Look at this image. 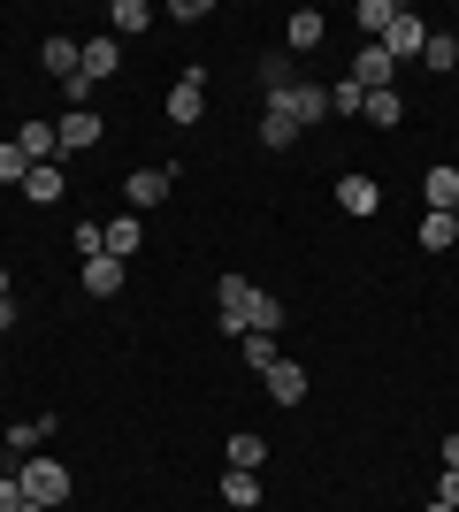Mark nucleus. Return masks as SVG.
I'll return each instance as SVG.
<instances>
[{
    "instance_id": "obj_1",
    "label": "nucleus",
    "mask_w": 459,
    "mask_h": 512,
    "mask_svg": "<svg viewBox=\"0 0 459 512\" xmlns=\"http://www.w3.org/2000/svg\"><path fill=\"white\" fill-rule=\"evenodd\" d=\"M16 482H23V497H31L39 512L69 505V467H62V459H46V451H31V459H23V467H16Z\"/></svg>"
},
{
    "instance_id": "obj_2",
    "label": "nucleus",
    "mask_w": 459,
    "mask_h": 512,
    "mask_svg": "<svg viewBox=\"0 0 459 512\" xmlns=\"http://www.w3.org/2000/svg\"><path fill=\"white\" fill-rule=\"evenodd\" d=\"M268 107L306 130V123H322V115H329V85H268Z\"/></svg>"
},
{
    "instance_id": "obj_3",
    "label": "nucleus",
    "mask_w": 459,
    "mask_h": 512,
    "mask_svg": "<svg viewBox=\"0 0 459 512\" xmlns=\"http://www.w3.org/2000/svg\"><path fill=\"white\" fill-rule=\"evenodd\" d=\"M375 46H383L391 62H414L421 46H429V23H421L414 8H398V23H391V31H383V39H375Z\"/></svg>"
},
{
    "instance_id": "obj_4",
    "label": "nucleus",
    "mask_w": 459,
    "mask_h": 512,
    "mask_svg": "<svg viewBox=\"0 0 459 512\" xmlns=\"http://www.w3.org/2000/svg\"><path fill=\"white\" fill-rule=\"evenodd\" d=\"M207 115V69H184L169 85V123H199Z\"/></svg>"
},
{
    "instance_id": "obj_5",
    "label": "nucleus",
    "mask_w": 459,
    "mask_h": 512,
    "mask_svg": "<svg viewBox=\"0 0 459 512\" xmlns=\"http://www.w3.org/2000/svg\"><path fill=\"white\" fill-rule=\"evenodd\" d=\"M391 77H398V62L383 54V46H360V54H352V85L360 92H383Z\"/></svg>"
},
{
    "instance_id": "obj_6",
    "label": "nucleus",
    "mask_w": 459,
    "mask_h": 512,
    "mask_svg": "<svg viewBox=\"0 0 459 512\" xmlns=\"http://www.w3.org/2000/svg\"><path fill=\"white\" fill-rule=\"evenodd\" d=\"M16 146H23V161H31V169H46V161H62V130H54V123H23Z\"/></svg>"
},
{
    "instance_id": "obj_7",
    "label": "nucleus",
    "mask_w": 459,
    "mask_h": 512,
    "mask_svg": "<svg viewBox=\"0 0 459 512\" xmlns=\"http://www.w3.org/2000/svg\"><path fill=\"white\" fill-rule=\"evenodd\" d=\"M337 207H345V214H375V207H383V184H375V176H360V169L337 176Z\"/></svg>"
},
{
    "instance_id": "obj_8",
    "label": "nucleus",
    "mask_w": 459,
    "mask_h": 512,
    "mask_svg": "<svg viewBox=\"0 0 459 512\" xmlns=\"http://www.w3.org/2000/svg\"><path fill=\"white\" fill-rule=\"evenodd\" d=\"M261 383H268V398H276V406H299V398H306V367L299 360H276V367H268V375H261Z\"/></svg>"
},
{
    "instance_id": "obj_9",
    "label": "nucleus",
    "mask_w": 459,
    "mask_h": 512,
    "mask_svg": "<svg viewBox=\"0 0 459 512\" xmlns=\"http://www.w3.org/2000/svg\"><path fill=\"white\" fill-rule=\"evenodd\" d=\"M421 199H429V214H459V169H452V161L421 176Z\"/></svg>"
},
{
    "instance_id": "obj_10",
    "label": "nucleus",
    "mask_w": 459,
    "mask_h": 512,
    "mask_svg": "<svg viewBox=\"0 0 459 512\" xmlns=\"http://www.w3.org/2000/svg\"><path fill=\"white\" fill-rule=\"evenodd\" d=\"M115 69H123V46L100 31V39H85V85H108Z\"/></svg>"
},
{
    "instance_id": "obj_11",
    "label": "nucleus",
    "mask_w": 459,
    "mask_h": 512,
    "mask_svg": "<svg viewBox=\"0 0 459 512\" xmlns=\"http://www.w3.org/2000/svg\"><path fill=\"white\" fill-rule=\"evenodd\" d=\"M169 184H176V169H138L131 184H123V199H131V207H161Z\"/></svg>"
},
{
    "instance_id": "obj_12",
    "label": "nucleus",
    "mask_w": 459,
    "mask_h": 512,
    "mask_svg": "<svg viewBox=\"0 0 459 512\" xmlns=\"http://www.w3.org/2000/svg\"><path fill=\"white\" fill-rule=\"evenodd\" d=\"M46 77L77 85V77H85V46H77V39H46Z\"/></svg>"
},
{
    "instance_id": "obj_13",
    "label": "nucleus",
    "mask_w": 459,
    "mask_h": 512,
    "mask_svg": "<svg viewBox=\"0 0 459 512\" xmlns=\"http://www.w3.org/2000/svg\"><path fill=\"white\" fill-rule=\"evenodd\" d=\"M54 130H62V153H77V146H100V115H92V107H69V115H62Z\"/></svg>"
},
{
    "instance_id": "obj_14",
    "label": "nucleus",
    "mask_w": 459,
    "mask_h": 512,
    "mask_svg": "<svg viewBox=\"0 0 459 512\" xmlns=\"http://www.w3.org/2000/svg\"><path fill=\"white\" fill-rule=\"evenodd\" d=\"M123 276H131V268H123V260H108V253L85 260V291H92V299H115V291H123Z\"/></svg>"
},
{
    "instance_id": "obj_15",
    "label": "nucleus",
    "mask_w": 459,
    "mask_h": 512,
    "mask_svg": "<svg viewBox=\"0 0 459 512\" xmlns=\"http://www.w3.org/2000/svg\"><path fill=\"white\" fill-rule=\"evenodd\" d=\"M222 505H230V512H261V474L230 467V474H222Z\"/></svg>"
},
{
    "instance_id": "obj_16",
    "label": "nucleus",
    "mask_w": 459,
    "mask_h": 512,
    "mask_svg": "<svg viewBox=\"0 0 459 512\" xmlns=\"http://www.w3.org/2000/svg\"><path fill=\"white\" fill-rule=\"evenodd\" d=\"M391 23H398V0H360V8H352V31H368V46L383 39Z\"/></svg>"
},
{
    "instance_id": "obj_17",
    "label": "nucleus",
    "mask_w": 459,
    "mask_h": 512,
    "mask_svg": "<svg viewBox=\"0 0 459 512\" xmlns=\"http://www.w3.org/2000/svg\"><path fill=\"white\" fill-rule=\"evenodd\" d=\"M138 245H146V222H138V214H115L108 222V260H131Z\"/></svg>"
},
{
    "instance_id": "obj_18",
    "label": "nucleus",
    "mask_w": 459,
    "mask_h": 512,
    "mask_svg": "<svg viewBox=\"0 0 459 512\" xmlns=\"http://www.w3.org/2000/svg\"><path fill=\"white\" fill-rule=\"evenodd\" d=\"M108 31L138 39V31H153V8H146V0H115V8H108Z\"/></svg>"
},
{
    "instance_id": "obj_19",
    "label": "nucleus",
    "mask_w": 459,
    "mask_h": 512,
    "mask_svg": "<svg viewBox=\"0 0 459 512\" xmlns=\"http://www.w3.org/2000/svg\"><path fill=\"white\" fill-rule=\"evenodd\" d=\"M230 467H238V474H261V467H268V444L253 436V428H238V436H230Z\"/></svg>"
},
{
    "instance_id": "obj_20",
    "label": "nucleus",
    "mask_w": 459,
    "mask_h": 512,
    "mask_svg": "<svg viewBox=\"0 0 459 512\" xmlns=\"http://www.w3.org/2000/svg\"><path fill=\"white\" fill-rule=\"evenodd\" d=\"M360 115H368V123H375V130H391V123H398V115H406V92H398V85H383V92H368V107H360Z\"/></svg>"
},
{
    "instance_id": "obj_21",
    "label": "nucleus",
    "mask_w": 459,
    "mask_h": 512,
    "mask_svg": "<svg viewBox=\"0 0 459 512\" xmlns=\"http://www.w3.org/2000/svg\"><path fill=\"white\" fill-rule=\"evenodd\" d=\"M421 62L437 69V77H452V69H459V39H452V31H429V46H421Z\"/></svg>"
},
{
    "instance_id": "obj_22",
    "label": "nucleus",
    "mask_w": 459,
    "mask_h": 512,
    "mask_svg": "<svg viewBox=\"0 0 459 512\" xmlns=\"http://www.w3.org/2000/svg\"><path fill=\"white\" fill-rule=\"evenodd\" d=\"M23 199L54 207V199H62V169H54V161H46V169H31V176H23Z\"/></svg>"
},
{
    "instance_id": "obj_23",
    "label": "nucleus",
    "mask_w": 459,
    "mask_h": 512,
    "mask_svg": "<svg viewBox=\"0 0 459 512\" xmlns=\"http://www.w3.org/2000/svg\"><path fill=\"white\" fill-rule=\"evenodd\" d=\"M245 367H253V375H268V367H276V360H284V352H276V337H261V329H245Z\"/></svg>"
},
{
    "instance_id": "obj_24",
    "label": "nucleus",
    "mask_w": 459,
    "mask_h": 512,
    "mask_svg": "<svg viewBox=\"0 0 459 512\" xmlns=\"http://www.w3.org/2000/svg\"><path fill=\"white\" fill-rule=\"evenodd\" d=\"M291 138H299V123L268 107V115H261V146H268V153H291Z\"/></svg>"
},
{
    "instance_id": "obj_25",
    "label": "nucleus",
    "mask_w": 459,
    "mask_h": 512,
    "mask_svg": "<svg viewBox=\"0 0 459 512\" xmlns=\"http://www.w3.org/2000/svg\"><path fill=\"white\" fill-rule=\"evenodd\" d=\"M452 237H459V222H452V214H421V253H444Z\"/></svg>"
},
{
    "instance_id": "obj_26",
    "label": "nucleus",
    "mask_w": 459,
    "mask_h": 512,
    "mask_svg": "<svg viewBox=\"0 0 459 512\" xmlns=\"http://www.w3.org/2000/svg\"><path fill=\"white\" fill-rule=\"evenodd\" d=\"M245 329H261V337H276V329H284V299H253V314H245Z\"/></svg>"
},
{
    "instance_id": "obj_27",
    "label": "nucleus",
    "mask_w": 459,
    "mask_h": 512,
    "mask_svg": "<svg viewBox=\"0 0 459 512\" xmlns=\"http://www.w3.org/2000/svg\"><path fill=\"white\" fill-rule=\"evenodd\" d=\"M322 31H329V16H314V8H299V16H291V46H322Z\"/></svg>"
},
{
    "instance_id": "obj_28",
    "label": "nucleus",
    "mask_w": 459,
    "mask_h": 512,
    "mask_svg": "<svg viewBox=\"0 0 459 512\" xmlns=\"http://www.w3.org/2000/svg\"><path fill=\"white\" fill-rule=\"evenodd\" d=\"M39 436H54V413H46V421H16V428H8V451H23V459H31V444H39Z\"/></svg>"
},
{
    "instance_id": "obj_29",
    "label": "nucleus",
    "mask_w": 459,
    "mask_h": 512,
    "mask_svg": "<svg viewBox=\"0 0 459 512\" xmlns=\"http://www.w3.org/2000/svg\"><path fill=\"white\" fill-rule=\"evenodd\" d=\"M360 107H368V92L352 85V77H345V85H329V115H360Z\"/></svg>"
},
{
    "instance_id": "obj_30",
    "label": "nucleus",
    "mask_w": 459,
    "mask_h": 512,
    "mask_svg": "<svg viewBox=\"0 0 459 512\" xmlns=\"http://www.w3.org/2000/svg\"><path fill=\"white\" fill-rule=\"evenodd\" d=\"M23 176H31V161H23V146L8 138V146H0V184H23Z\"/></svg>"
},
{
    "instance_id": "obj_31",
    "label": "nucleus",
    "mask_w": 459,
    "mask_h": 512,
    "mask_svg": "<svg viewBox=\"0 0 459 512\" xmlns=\"http://www.w3.org/2000/svg\"><path fill=\"white\" fill-rule=\"evenodd\" d=\"M0 512H39L31 497H23V482H16V474H0Z\"/></svg>"
},
{
    "instance_id": "obj_32",
    "label": "nucleus",
    "mask_w": 459,
    "mask_h": 512,
    "mask_svg": "<svg viewBox=\"0 0 459 512\" xmlns=\"http://www.w3.org/2000/svg\"><path fill=\"white\" fill-rule=\"evenodd\" d=\"M437 451H444V467H459V436H444V444H437Z\"/></svg>"
},
{
    "instance_id": "obj_33",
    "label": "nucleus",
    "mask_w": 459,
    "mask_h": 512,
    "mask_svg": "<svg viewBox=\"0 0 459 512\" xmlns=\"http://www.w3.org/2000/svg\"><path fill=\"white\" fill-rule=\"evenodd\" d=\"M0 299H16V291H8V268H0Z\"/></svg>"
},
{
    "instance_id": "obj_34",
    "label": "nucleus",
    "mask_w": 459,
    "mask_h": 512,
    "mask_svg": "<svg viewBox=\"0 0 459 512\" xmlns=\"http://www.w3.org/2000/svg\"><path fill=\"white\" fill-rule=\"evenodd\" d=\"M429 512H452V505H429Z\"/></svg>"
},
{
    "instance_id": "obj_35",
    "label": "nucleus",
    "mask_w": 459,
    "mask_h": 512,
    "mask_svg": "<svg viewBox=\"0 0 459 512\" xmlns=\"http://www.w3.org/2000/svg\"><path fill=\"white\" fill-rule=\"evenodd\" d=\"M452 153H459V138H452Z\"/></svg>"
},
{
    "instance_id": "obj_36",
    "label": "nucleus",
    "mask_w": 459,
    "mask_h": 512,
    "mask_svg": "<svg viewBox=\"0 0 459 512\" xmlns=\"http://www.w3.org/2000/svg\"><path fill=\"white\" fill-rule=\"evenodd\" d=\"M452 222H459V214H452Z\"/></svg>"
}]
</instances>
